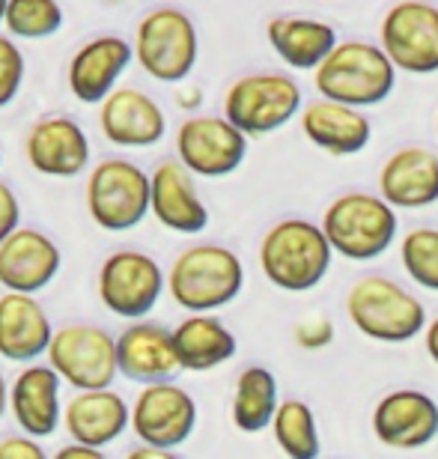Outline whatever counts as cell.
<instances>
[{"label":"cell","instance_id":"cell-1","mask_svg":"<svg viewBox=\"0 0 438 459\" xmlns=\"http://www.w3.org/2000/svg\"><path fill=\"white\" fill-rule=\"evenodd\" d=\"M245 287L242 260L224 245H191L167 272V292L191 314H209L239 299Z\"/></svg>","mask_w":438,"mask_h":459},{"label":"cell","instance_id":"cell-2","mask_svg":"<svg viewBox=\"0 0 438 459\" xmlns=\"http://www.w3.org/2000/svg\"><path fill=\"white\" fill-rule=\"evenodd\" d=\"M334 247L322 227L305 218H284L262 236V274L284 292H307L328 274Z\"/></svg>","mask_w":438,"mask_h":459},{"label":"cell","instance_id":"cell-3","mask_svg":"<svg viewBox=\"0 0 438 459\" xmlns=\"http://www.w3.org/2000/svg\"><path fill=\"white\" fill-rule=\"evenodd\" d=\"M397 84V69L388 54L370 42H340L316 69V90L325 102L346 108H373L385 102Z\"/></svg>","mask_w":438,"mask_h":459},{"label":"cell","instance_id":"cell-4","mask_svg":"<svg viewBox=\"0 0 438 459\" xmlns=\"http://www.w3.org/2000/svg\"><path fill=\"white\" fill-rule=\"evenodd\" d=\"M346 314L364 337L379 343H406L426 328V310L399 283L370 274L346 296Z\"/></svg>","mask_w":438,"mask_h":459},{"label":"cell","instance_id":"cell-5","mask_svg":"<svg viewBox=\"0 0 438 459\" xmlns=\"http://www.w3.org/2000/svg\"><path fill=\"white\" fill-rule=\"evenodd\" d=\"M397 212L385 200L364 191L340 195L322 215V233L328 245L346 260H376L397 236Z\"/></svg>","mask_w":438,"mask_h":459},{"label":"cell","instance_id":"cell-6","mask_svg":"<svg viewBox=\"0 0 438 459\" xmlns=\"http://www.w3.org/2000/svg\"><path fill=\"white\" fill-rule=\"evenodd\" d=\"M200 39L188 13L176 6L150 9L134 33V60L150 78L179 84L197 66Z\"/></svg>","mask_w":438,"mask_h":459},{"label":"cell","instance_id":"cell-7","mask_svg":"<svg viewBox=\"0 0 438 459\" xmlns=\"http://www.w3.org/2000/svg\"><path fill=\"white\" fill-rule=\"evenodd\" d=\"M152 204V177L129 159H102L87 179V212L107 233L143 224Z\"/></svg>","mask_w":438,"mask_h":459},{"label":"cell","instance_id":"cell-8","mask_svg":"<svg viewBox=\"0 0 438 459\" xmlns=\"http://www.w3.org/2000/svg\"><path fill=\"white\" fill-rule=\"evenodd\" d=\"M48 367L63 382L81 391H105L120 376L116 337L102 325L69 323L54 332L48 346Z\"/></svg>","mask_w":438,"mask_h":459},{"label":"cell","instance_id":"cell-9","mask_svg":"<svg viewBox=\"0 0 438 459\" xmlns=\"http://www.w3.org/2000/svg\"><path fill=\"white\" fill-rule=\"evenodd\" d=\"M301 111V87L280 72H253L224 96V119L239 128L245 137L271 134L284 128Z\"/></svg>","mask_w":438,"mask_h":459},{"label":"cell","instance_id":"cell-10","mask_svg":"<svg viewBox=\"0 0 438 459\" xmlns=\"http://www.w3.org/2000/svg\"><path fill=\"white\" fill-rule=\"evenodd\" d=\"M96 290L99 301L114 316L141 323L150 310H155L161 292L167 290V274L161 272L155 256L123 247V251L107 254L105 263L99 265Z\"/></svg>","mask_w":438,"mask_h":459},{"label":"cell","instance_id":"cell-11","mask_svg":"<svg viewBox=\"0 0 438 459\" xmlns=\"http://www.w3.org/2000/svg\"><path fill=\"white\" fill-rule=\"evenodd\" d=\"M382 51L408 75L438 72V9L421 0L391 6L382 22Z\"/></svg>","mask_w":438,"mask_h":459},{"label":"cell","instance_id":"cell-12","mask_svg":"<svg viewBox=\"0 0 438 459\" xmlns=\"http://www.w3.org/2000/svg\"><path fill=\"white\" fill-rule=\"evenodd\" d=\"M197 427V403L176 382L146 385L132 403V433L146 447L176 451Z\"/></svg>","mask_w":438,"mask_h":459},{"label":"cell","instance_id":"cell-13","mask_svg":"<svg viewBox=\"0 0 438 459\" xmlns=\"http://www.w3.org/2000/svg\"><path fill=\"white\" fill-rule=\"evenodd\" d=\"M176 155L194 177L221 179L242 168L248 137L224 117H188L176 132Z\"/></svg>","mask_w":438,"mask_h":459},{"label":"cell","instance_id":"cell-14","mask_svg":"<svg viewBox=\"0 0 438 459\" xmlns=\"http://www.w3.org/2000/svg\"><path fill=\"white\" fill-rule=\"evenodd\" d=\"M63 251L48 233L21 227L0 245V287L18 296H36L60 274Z\"/></svg>","mask_w":438,"mask_h":459},{"label":"cell","instance_id":"cell-15","mask_svg":"<svg viewBox=\"0 0 438 459\" xmlns=\"http://www.w3.org/2000/svg\"><path fill=\"white\" fill-rule=\"evenodd\" d=\"M24 155L42 177L72 179L90 168V137L72 117H45L24 137Z\"/></svg>","mask_w":438,"mask_h":459},{"label":"cell","instance_id":"cell-16","mask_svg":"<svg viewBox=\"0 0 438 459\" xmlns=\"http://www.w3.org/2000/svg\"><path fill=\"white\" fill-rule=\"evenodd\" d=\"M132 60L134 45L125 42L123 36H96L81 45L69 63V93L84 105H102L116 90V81L125 75Z\"/></svg>","mask_w":438,"mask_h":459},{"label":"cell","instance_id":"cell-17","mask_svg":"<svg viewBox=\"0 0 438 459\" xmlns=\"http://www.w3.org/2000/svg\"><path fill=\"white\" fill-rule=\"evenodd\" d=\"M373 433L394 451H417L438 436V406L424 391H391L373 411Z\"/></svg>","mask_w":438,"mask_h":459},{"label":"cell","instance_id":"cell-18","mask_svg":"<svg viewBox=\"0 0 438 459\" xmlns=\"http://www.w3.org/2000/svg\"><path fill=\"white\" fill-rule=\"evenodd\" d=\"M99 128L111 143L125 150L155 146L167 132V117L152 96L138 87H116L99 105Z\"/></svg>","mask_w":438,"mask_h":459},{"label":"cell","instance_id":"cell-19","mask_svg":"<svg viewBox=\"0 0 438 459\" xmlns=\"http://www.w3.org/2000/svg\"><path fill=\"white\" fill-rule=\"evenodd\" d=\"M150 215L161 227L182 236H197L209 227V209L197 195L194 173L185 170L179 159H164L152 173Z\"/></svg>","mask_w":438,"mask_h":459},{"label":"cell","instance_id":"cell-20","mask_svg":"<svg viewBox=\"0 0 438 459\" xmlns=\"http://www.w3.org/2000/svg\"><path fill=\"white\" fill-rule=\"evenodd\" d=\"M60 388L63 379L48 364H30L15 376L9 385V411L24 436L42 442L57 433L63 424Z\"/></svg>","mask_w":438,"mask_h":459},{"label":"cell","instance_id":"cell-21","mask_svg":"<svg viewBox=\"0 0 438 459\" xmlns=\"http://www.w3.org/2000/svg\"><path fill=\"white\" fill-rule=\"evenodd\" d=\"M116 361L125 379L146 385L173 382V376L182 373L173 332L159 323H132L116 334Z\"/></svg>","mask_w":438,"mask_h":459},{"label":"cell","instance_id":"cell-22","mask_svg":"<svg viewBox=\"0 0 438 459\" xmlns=\"http://www.w3.org/2000/svg\"><path fill=\"white\" fill-rule=\"evenodd\" d=\"M63 424L75 445L107 447L132 427V406L114 388L81 391L63 409Z\"/></svg>","mask_w":438,"mask_h":459},{"label":"cell","instance_id":"cell-23","mask_svg":"<svg viewBox=\"0 0 438 459\" xmlns=\"http://www.w3.org/2000/svg\"><path fill=\"white\" fill-rule=\"evenodd\" d=\"M57 328L36 296L4 292L0 296V358L15 364H36V358L48 355Z\"/></svg>","mask_w":438,"mask_h":459},{"label":"cell","instance_id":"cell-24","mask_svg":"<svg viewBox=\"0 0 438 459\" xmlns=\"http://www.w3.org/2000/svg\"><path fill=\"white\" fill-rule=\"evenodd\" d=\"M379 191L388 206L424 209L438 200V155L426 146H403L385 161Z\"/></svg>","mask_w":438,"mask_h":459},{"label":"cell","instance_id":"cell-25","mask_svg":"<svg viewBox=\"0 0 438 459\" xmlns=\"http://www.w3.org/2000/svg\"><path fill=\"white\" fill-rule=\"evenodd\" d=\"M301 132L310 143L331 155H355L370 143L373 126L355 108L334 105V102H313L301 114Z\"/></svg>","mask_w":438,"mask_h":459},{"label":"cell","instance_id":"cell-26","mask_svg":"<svg viewBox=\"0 0 438 459\" xmlns=\"http://www.w3.org/2000/svg\"><path fill=\"white\" fill-rule=\"evenodd\" d=\"M173 346H176L182 370L206 373L227 364L236 355V334L212 314H191L173 328Z\"/></svg>","mask_w":438,"mask_h":459},{"label":"cell","instance_id":"cell-27","mask_svg":"<svg viewBox=\"0 0 438 459\" xmlns=\"http://www.w3.org/2000/svg\"><path fill=\"white\" fill-rule=\"evenodd\" d=\"M269 42L292 69H319L340 45L334 27L313 18H275L269 22Z\"/></svg>","mask_w":438,"mask_h":459},{"label":"cell","instance_id":"cell-28","mask_svg":"<svg viewBox=\"0 0 438 459\" xmlns=\"http://www.w3.org/2000/svg\"><path fill=\"white\" fill-rule=\"evenodd\" d=\"M280 403L275 373L266 367H248L239 373L233 391V424L242 433H262L275 424Z\"/></svg>","mask_w":438,"mask_h":459},{"label":"cell","instance_id":"cell-29","mask_svg":"<svg viewBox=\"0 0 438 459\" xmlns=\"http://www.w3.org/2000/svg\"><path fill=\"white\" fill-rule=\"evenodd\" d=\"M271 433H275L278 447L284 451L289 459H316L319 456V429H316V418L310 411L307 403L301 400H284L275 415V424H271Z\"/></svg>","mask_w":438,"mask_h":459},{"label":"cell","instance_id":"cell-30","mask_svg":"<svg viewBox=\"0 0 438 459\" xmlns=\"http://www.w3.org/2000/svg\"><path fill=\"white\" fill-rule=\"evenodd\" d=\"M4 27L13 39H48L63 27V6L54 0H6Z\"/></svg>","mask_w":438,"mask_h":459},{"label":"cell","instance_id":"cell-31","mask_svg":"<svg viewBox=\"0 0 438 459\" xmlns=\"http://www.w3.org/2000/svg\"><path fill=\"white\" fill-rule=\"evenodd\" d=\"M403 265L417 287L438 292V230L417 227L403 238Z\"/></svg>","mask_w":438,"mask_h":459},{"label":"cell","instance_id":"cell-32","mask_svg":"<svg viewBox=\"0 0 438 459\" xmlns=\"http://www.w3.org/2000/svg\"><path fill=\"white\" fill-rule=\"evenodd\" d=\"M24 54L13 36L0 33V108L13 105L24 84Z\"/></svg>","mask_w":438,"mask_h":459},{"label":"cell","instance_id":"cell-33","mask_svg":"<svg viewBox=\"0 0 438 459\" xmlns=\"http://www.w3.org/2000/svg\"><path fill=\"white\" fill-rule=\"evenodd\" d=\"M296 337L305 349H322L334 341V325L328 316H307L305 323H298Z\"/></svg>","mask_w":438,"mask_h":459},{"label":"cell","instance_id":"cell-34","mask_svg":"<svg viewBox=\"0 0 438 459\" xmlns=\"http://www.w3.org/2000/svg\"><path fill=\"white\" fill-rule=\"evenodd\" d=\"M15 230H21V204H18L15 191L9 188V182L0 179V245H4Z\"/></svg>","mask_w":438,"mask_h":459},{"label":"cell","instance_id":"cell-35","mask_svg":"<svg viewBox=\"0 0 438 459\" xmlns=\"http://www.w3.org/2000/svg\"><path fill=\"white\" fill-rule=\"evenodd\" d=\"M0 459H51L36 438L15 433L0 438Z\"/></svg>","mask_w":438,"mask_h":459},{"label":"cell","instance_id":"cell-36","mask_svg":"<svg viewBox=\"0 0 438 459\" xmlns=\"http://www.w3.org/2000/svg\"><path fill=\"white\" fill-rule=\"evenodd\" d=\"M51 459H107L105 451H99V447H87V445H63L57 454H54Z\"/></svg>","mask_w":438,"mask_h":459},{"label":"cell","instance_id":"cell-37","mask_svg":"<svg viewBox=\"0 0 438 459\" xmlns=\"http://www.w3.org/2000/svg\"><path fill=\"white\" fill-rule=\"evenodd\" d=\"M125 459H182L179 454L173 451H161V447H146V445H138L134 451L125 454Z\"/></svg>","mask_w":438,"mask_h":459},{"label":"cell","instance_id":"cell-38","mask_svg":"<svg viewBox=\"0 0 438 459\" xmlns=\"http://www.w3.org/2000/svg\"><path fill=\"white\" fill-rule=\"evenodd\" d=\"M426 352H430V358L438 364V316H435V323L426 325Z\"/></svg>","mask_w":438,"mask_h":459},{"label":"cell","instance_id":"cell-39","mask_svg":"<svg viewBox=\"0 0 438 459\" xmlns=\"http://www.w3.org/2000/svg\"><path fill=\"white\" fill-rule=\"evenodd\" d=\"M6 409H9V385L4 379V373H0V418L6 415Z\"/></svg>","mask_w":438,"mask_h":459},{"label":"cell","instance_id":"cell-40","mask_svg":"<svg viewBox=\"0 0 438 459\" xmlns=\"http://www.w3.org/2000/svg\"><path fill=\"white\" fill-rule=\"evenodd\" d=\"M6 22V0H0V27Z\"/></svg>","mask_w":438,"mask_h":459}]
</instances>
